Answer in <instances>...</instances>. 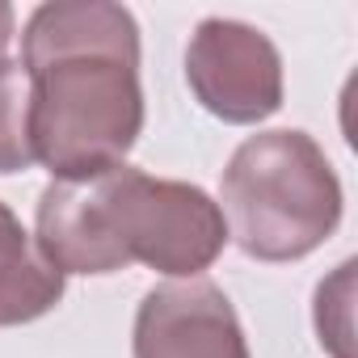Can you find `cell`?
I'll return each instance as SVG.
<instances>
[{
  "instance_id": "cell-5",
  "label": "cell",
  "mask_w": 358,
  "mask_h": 358,
  "mask_svg": "<svg viewBox=\"0 0 358 358\" xmlns=\"http://www.w3.org/2000/svg\"><path fill=\"white\" fill-rule=\"evenodd\" d=\"M135 358H249L241 316L211 278L152 287L135 308Z\"/></svg>"
},
{
  "instance_id": "cell-8",
  "label": "cell",
  "mask_w": 358,
  "mask_h": 358,
  "mask_svg": "<svg viewBox=\"0 0 358 358\" xmlns=\"http://www.w3.org/2000/svg\"><path fill=\"white\" fill-rule=\"evenodd\" d=\"M354 257L341 262L320 287H316V337L333 358H354V324H350V299H354Z\"/></svg>"
},
{
  "instance_id": "cell-7",
  "label": "cell",
  "mask_w": 358,
  "mask_h": 358,
  "mask_svg": "<svg viewBox=\"0 0 358 358\" xmlns=\"http://www.w3.org/2000/svg\"><path fill=\"white\" fill-rule=\"evenodd\" d=\"M30 143V72L22 59H0V177L34 169Z\"/></svg>"
},
{
  "instance_id": "cell-1",
  "label": "cell",
  "mask_w": 358,
  "mask_h": 358,
  "mask_svg": "<svg viewBox=\"0 0 358 358\" xmlns=\"http://www.w3.org/2000/svg\"><path fill=\"white\" fill-rule=\"evenodd\" d=\"M30 143L51 182L127 164L143 131L139 26L114 0H47L22 30Z\"/></svg>"
},
{
  "instance_id": "cell-2",
  "label": "cell",
  "mask_w": 358,
  "mask_h": 358,
  "mask_svg": "<svg viewBox=\"0 0 358 358\" xmlns=\"http://www.w3.org/2000/svg\"><path fill=\"white\" fill-rule=\"evenodd\" d=\"M38 253L68 274L148 266L164 278H203L228 245L220 203L190 182L118 164L97 177L51 182L34 211Z\"/></svg>"
},
{
  "instance_id": "cell-4",
  "label": "cell",
  "mask_w": 358,
  "mask_h": 358,
  "mask_svg": "<svg viewBox=\"0 0 358 358\" xmlns=\"http://www.w3.org/2000/svg\"><path fill=\"white\" fill-rule=\"evenodd\" d=\"M186 85L220 122L257 127L282 110V55L257 26L207 17L186 47Z\"/></svg>"
},
{
  "instance_id": "cell-6",
  "label": "cell",
  "mask_w": 358,
  "mask_h": 358,
  "mask_svg": "<svg viewBox=\"0 0 358 358\" xmlns=\"http://www.w3.org/2000/svg\"><path fill=\"white\" fill-rule=\"evenodd\" d=\"M68 278L38 253L9 203H0V329L30 324L59 308Z\"/></svg>"
},
{
  "instance_id": "cell-3",
  "label": "cell",
  "mask_w": 358,
  "mask_h": 358,
  "mask_svg": "<svg viewBox=\"0 0 358 358\" xmlns=\"http://www.w3.org/2000/svg\"><path fill=\"white\" fill-rule=\"evenodd\" d=\"M341 182L324 148L295 127L249 135L220 182L228 241L253 262H299L341 224Z\"/></svg>"
},
{
  "instance_id": "cell-9",
  "label": "cell",
  "mask_w": 358,
  "mask_h": 358,
  "mask_svg": "<svg viewBox=\"0 0 358 358\" xmlns=\"http://www.w3.org/2000/svg\"><path fill=\"white\" fill-rule=\"evenodd\" d=\"M13 30H17V17H13V5L0 0V59H5L9 43H13Z\"/></svg>"
}]
</instances>
